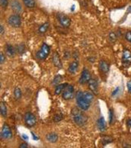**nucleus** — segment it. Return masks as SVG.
Masks as SVG:
<instances>
[{"instance_id":"nucleus-28","label":"nucleus","mask_w":131,"mask_h":148,"mask_svg":"<svg viewBox=\"0 0 131 148\" xmlns=\"http://www.w3.org/2000/svg\"><path fill=\"white\" fill-rule=\"evenodd\" d=\"M0 5L3 9H6L8 6V0H0Z\"/></svg>"},{"instance_id":"nucleus-2","label":"nucleus","mask_w":131,"mask_h":148,"mask_svg":"<svg viewBox=\"0 0 131 148\" xmlns=\"http://www.w3.org/2000/svg\"><path fill=\"white\" fill-rule=\"evenodd\" d=\"M75 102H76L77 107L83 111L88 110L90 107V104H91L84 98L82 90H78L75 93Z\"/></svg>"},{"instance_id":"nucleus-32","label":"nucleus","mask_w":131,"mask_h":148,"mask_svg":"<svg viewBox=\"0 0 131 148\" xmlns=\"http://www.w3.org/2000/svg\"><path fill=\"white\" fill-rule=\"evenodd\" d=\"M113 111L110 110V117H109V120H110V123H112V122H113Z\"/></svg>"},{"instance_id":"nucleus-1","label":"nucleus","mask_w":131,"mask_h":148,"mask_svg":"<svg viewBox=\"0 0 131 148\" xmlns=\"http://www.w3.org/2000/svg\"><path fill=\"white\" fill-rule=\"evenodd\" d=\"M84 111L80 110L79 108H74L71 110V115L73 121L75 123L76 125L82 127L85 125L88 121V116L84 113Z\"/></svg>"},{"instance_id":"nucleus-8","label":"nucleus","mask_w":131,"mask_h":148,"mask_svg":"<svg viewBox=\"0 0 131 148\" xmlns=\"http://www.w3.org/2000/svg\"><path fill=\"white\" fill-rule=\"evenodd\" d=\"M91 73L87 69H84L82 73L80 74V77L79 79V83L81 85H85L89 83V82L91 80Z\"/></svg>"},{"instance_id":"nucleus-37","label":"nucleus","mask_w":131,"mask_h":148,"mask_svg":"<svg viewBox=\"0 0 131 148\" xmlns=\"http://www.w3.org/2000/svg\"><path fill=\"white\" fill-rule=\"evenodd\" d=\"M126 123H127V125L129 126V127H131V119H129L127 122H126Z\"/></svg>"},{"instance_id":"nucleus-23","label":"nucleus","mask_w":131,"mask_h":148,"mask_svg":"<svg viewBox=\"0 0 131 148\" xmlns=\"http://www.w3.org/2000/svg\"><path fill=\"white\" fill-rule=\"evenodd\" d=\"M24 5L28 8H34L36 6V2L35 0H22Z\"/></svg>"},{"instance_id":"nucleus-12","label":"nucleus","mask_w":131,"mask_h":148,"mask_svg":"<svg viewBox=\"0 0 131 148\" xmlns=\"http://www.w3.org/2000/svg\"><path fill=\"white\" fill-rule=\"evenodd\" d=\"M89 89L90 91H92L94 95L98 94V83L97 80L94 78H91V80L89 82Z\"/></svg>"},{"instance_id":"nucleus-29","label":"nucleus","mask_w":131,"mask_h":148,"mask_svg":"<svg viewBox=\"0 0 131 148\" xmlns=\"http://www.w3.org/2000/svg\"><path fill=\"white\" fill-rule=\"evenodd\" d=\"M24 51H25V46L23 45H19V46H17V48H16V53H23Z\"/></svg>"},{"instance_id":"nucleus-33","label":"nucleus","mask_w":131,"mask_h":148,"mask_svg":"<svg viewBox=\"0 0 131 148\" xmlns=\"http://www.w3.org/2000/svg\"><path fill=\"white\" fill-rule=\"evenodd\" d=\"M127 89L129 90V92L131 93V80L127 82Z\"/></svg>"},{"instance_id":"nucleus-10","label":"nucleus","mask_w":131,"mask_h":148,"mask_svg":"<svg viewBox=\"0 0 131 148\" xmlns=\"http://www.w3.org/2000/svg\"><path fill=\"white\" fill-rule=\"evenodd\" d=\"M122 63L125 66L131 64V51L130 49H124L122 53Z\"/></svg>"},{"instance_id":"nucleus-21","label":"nucleus","mask_w":131,"mask_h":148,"mask_svg":"<svg viewBox=\"0 0 131 148\" xmlns=\"http://www.w3.org/2000/svg\"><path fill=\"white\" fill-rule=\"evenodd\" d=\"M83 95L89 103H92L94 99V94L92 91H83Z\"/></svg>"},{"instance_id":"nucleus-39","label":"nucleus","mask_w":131,"mask_h":148,"mask_svg":"<svg viewBox=\"0 0 131 148\" xmlns=\"http://www.w3.org/2000/svg\"><path fill=\"white\" fill-rule=\"evenodd\" d=\"M130 10H131V6H130Z\"/></svg>"},{"instance_id":"nucleus-35","label":"nucleus","mask_w":131,"mask_h":148,"mask_svg":"<svg viewBox=\"0 0 131 148\" xmlns=\"http://www.w3.org/2000/svg\"><path fill=\"white\" fill-rule=\"evenodd\" d=\"M0 33H1V36H3V34H4V28H3V26H0Z\"/></svg>"},{"instance_id":"nucleus-14","label":"nucleus","mask_w":131,"mask_h":148,"mask_svg":"<svg viewBox=\"0 0 131 148\" xmlns=\"http://www.w3.org/2000/svg\"><path fill=\"white\" fill-rule=\"evenodd\" d=\"M5 52L7 56L10 57V58H12V57H14V56L16 55V49L13 47L12 45H7L5 47Z\"/></svg>"},{"instance_id":"nucleus-31","label":"nucleus","mask_w":131,"mask_h":148,"mask_svg":"<svg viewBox=\"0 0 131 148\" xmlns=\"http://www.w3.org/2000/svg\"><path fill=\"white\" fill-rule=\"evenodd\" d=\"M5 60H6L5 54L2 52V53H0V64H3V63L5 62Z\"/></svg>"},{"instance_id":"nucleus-17","label":"nucleus","mask_w":131,"mask_h":148,"mask_svg":"<svg viewBox=\"0 0 131 148\" xmlns=\"http://www.w3.org/2000/svg\"><path fill=\"white\" fill-rule=\"evenodd\" d=\"M46 139H47V141L51 143H57L58 140V134L55 132H49L46 135Z\"/></svg>"},{"instance_id":"nucleus-19","label":"nucleus","mask_w":131,"mask_h":148,"mask_svg":"<svg viewBox=\"0 0 131 148\" xmlns=\"http://www.w3.org/2000/svg\"><path fill=\"white\" fill-rule=\"evenodd\" d=\"M67 83H62V84L60 83V84L57 85V86H55V90H54L55 95H61L63 92L64 89H65V87L67 86Z\"/></svg>"},{"instance_id":"nucleus-20","label":"nucleus","mask_w":131,"mask_h":148,"mask_svg":"<svg viewBox=\"0 0 131 148\" xmlns=\"http://www.w3.org/2000/svg\"><path fill=\"white\" fill-rule=\"evenodd\" d=\"M98 129L101 132H104L106 130L107 125H106V121H105L103 117H101L98 120Z\"/></svg>"},{"instance_id":"nucleus-6","label":"nucleus","mask_w":131,"mask_h":148,"mask_svg":"<svg viewBox=\"0 0 131 148\" xmlns=\"http://www.w3.org/2000/svg\"><path fill=\"white\" fill-rule=\"evenodd\" d=\"M24 122L27 127H32L36 125L37 119L34 114H32L31 112H27L24 115Z\"/></svg>"},{"instance_id":"nucleus-9","label":"nucleus","mask_w":131,"mask_h":148,"mask_svg":"<svg viewBox=\"0 0 131 148\" xmlns=\"http://www.w3.org/2000/svg\"><path fill=\"white\" fill-rule=\"evenodd\" d=\"M58 22L60 23V25L62 27L67 28L71 26V19L69 18L68 16L64 15V14H58Z\"/></svg>"},{"instance_id":"nucleus-36","label":"nucleus","mask_w":131,"mask_h":148,"mask_svg":"<svg viewBox=\"0 0 131 148\" xmlns=\"http://www.w3.org/2000/svg\"><path fill=\"white\" fill-rule=\"evenodd\" d=\"M117 91H119V88H116V89H115V90H114V91H113V93L111 94V95H112V96H114V95H116V94L118 93Z\"/></svg>"},{"instance_id":"nucleus-30","label":"nucleus","mask_w":131,"mask_h":148,"mask_svg":"<svg viewBox=\"0 0 131 148\" xmlns=\"http://www.w3.org/2000/svg\"><path fill=\"white\" fill-rule=\"evenodd\" d=\"M126 40L128 42L131 43V32H127L125 35Z\"/></svg>"},{"instance_id":"nucleus-18","label":"nucleus","mask_w":131,"mask_h":148,"mask_svg":"<svg viewBox=\"0 0 131 148\" xmlns=\"http://www.w3.org/2000/svg\"><path fill=\"white\" fill-rule=\"evenodd\" d=\"M0 114L3 118H6L7 116V114H8L7 104L3 101H1V103H0Z\"/></svg>"},{"instance_id":"nucleus-16","label":"nucleus","mask_w":131,"mask_h":148,"mask_svg":"<svg viewBox=\"0 0 131 148\" xmlns=\"http://www.w3.org/2000/svg\"><path fill=\"white\" fill-rule=\"evenodd\" d=\"M79 69V63L77 61H73L71 62L68 67V72L70 73L75 74Z\"/></svg>"},{"instance_id":"nucleus-4","label":"nucleus","mask_w":131,"mask_h":148,"mask_svg":"<svg viewBox=\"0 0 131 148\" xmlns=\"http://www.w3.org/2000/svg\"><path fill=\"white\" fill-rule=\"evenodd\" d=\"M74 95H75V88H74L73 85L67 84L62 93V99L65 101H70L73 98Z\"/></svg>"},{"instance_id":"nucleus-26","label":"nucleus","mask_w":131,"mask_h":148,"mask_svg":"<svg viewBox=\"0 0 131 148\" xmlns=\"http://www.w3.org/2000/svg\"><path fill=\"white\" fill-rule=\"evenodd\" d=\"M62 77L61 75H58V76H56L54 77V80L52 81V84L55 85V86L60 84V82H62Z\"/></svg>"},{"instance_id":"nucleus-13","label":"nucleus","mask_w":131,"mask_h":148,"mask_svg":"<svg viewBox=\"0 0 131 148\" xmlns=\"http://www.w3.org/2000/svg\"><path fill=\"white\" fill-rule=\"evenodd\" d=\"M99 69L100 71L103 73H107L110 70V65L109 64L105 61V60H101L99 62Z\"/></svg>"},{"instance_id":"nucleus-25","label":"nucleus","mask_w":131,"mask_h":148,"mask_svg":"<svg viewBox=\"0 0 131 148\" xmlns=\"http://www.w3.org/2000/svg\"><path fill=\"white\" fill-rule=\"evenodd\" d=\"M108 39H109V40L111 43L115 42L116 40H117V35H116V33H115L114 32H110L109 35H108Z\"/></svg>"},{"instance_id":"nucleus-15","label":"nucleus","mask_w":131,"mask_h":148,"mask_svg":"<svg viewBox=\"0 0 131 148\" xmlns=\"http://www.w3.org/2000/svg\"><path fill=\"white\" fill-rule=\"evenodd\" d=\"M52 64H54V66H55V67L59 68V69H61V68L62 67V61H61L60 57H59V55L58 54V53H53V55H52Z\"/></svg>"},{"instance_id":"nucleus-24","label":"nucleus","mask_w":131,"mask_h":148,"mask_svg":"<svg viewBox=\"0 0 131 148\" xmlns=\"http://www.w3.org/2000/svg\"><path fill=\"white\" fill-rule=\"evenodd\" d=\"M21 90L19 88V87H16L14 89V91H13V95H14V97L16 100H20L21 98Z\"/></svg>"},{"instance_id":"nucleus-34","label":"nucleus","mask_w":131,"mask_h":148,"mask_svg":"<svg viewBox=\"0 0 131 148\" xmlns=\"http://www.w3.org/2000/svg\"><path fill=\"white\" fill-rule=\"evenodd\" d=\"M19 147L21 148H26L28 147V144L27 143H21Z\"/></svg>"},{"instance_id":"nucleus-7","label":"nucleus","mask_w":131,"mask_h":148,"mask_svg":"<svg viewBox=\"0 0 131 148\" xmlns=\"http://www.w3.org/2000/svg\"><path fill=\"white\" fill-rule=\"evenodd\" d=\"M0 136L3 140H10L12 138V132L8 124L4 123L2 127Z\"/></svg>"},{"instance_id":"nucleus-38","label":"nucleus","mask_w":131,"mask_h":148,"mask_svg":"<svg viewBox=\"0 0 131 148\" xmlns=\"http://www.w3.org/2000/svg\"><path fill=\"white\" fill-rule=\"evenodd\" d=\"M22 138H24V139H25V140H28V137H27V136H26V135H22Z\"/></svg>"},{"instance_id":"nucleus-11","label":"nucleus","mask_w":131,"mask_h":148,"mask_svg":"<svg viewBox=\"0 0 131 148\" xmlns=\"http://www.w3.org/2000/svg\"><path fill=\"white\" fill-rule=\"evenodd\" d=\"M11 9L16 14L21 13L22 11V6L21 3L18 0H12L10 2Z\"/></svg>"},{"instance_id":"nucleus-5","label":"nucleus","mask_w":131,"mask_h":148,"mask_svg":"<svg viewBox=\"0 0 131 148\" xmlns=\"http://www.w3.org/2000/svg\"><path fill=\"white\" fill-rule=\"evenodd\" d=\"M7 23L8 25L14 28H18L21 27V18L19 14H12L7 18Z\"/></svg>"},{"instance_id":"nucleus-27","label":"nucleus","mask_w":131,"mask_h":148,"mask_svg":"<svg viewBox=\"0 0 131 148\" xmlns=\"http://www.w3.org/2000/svg\"><path fill=\"white\" fill-rule=\"evenodd\" d=\"M63 119V115L61 114V113H59V114H55L54 117H53V121L54 122H59L61 121V120H62Z\"/></svg>"},{"instance_id":"nucleus-22","label":"nucleus","mask_w":131,"mask_h":148,"mask_svg":"<svg viewBox=\"0 0 131 148\" xmlns=\"http://www.w3.org/2000/svg\"><path fill=\"white\" fill-rule=\"evenodd\" d=\"M48 28H49V23L48 21L47 22H44V23H43L42 25H40L39 27V28H38V32L39 34H44L48 30Z\"/></svg>"},{"instance_id":"nucleus-3","label":"nucleus","mask_w":131,"mask_h":148,"mask_svg":"<svg viewBox=\"0 0 131 148\" xmlns=\"http://www.w3.org/2000/svg\"><path fill=\"white\" fill-rule=\"evenodd\" d=\"M49 53H50V47L46 43H43L39 51H37L35 56H36L37 59H39V60H44L48 58Z\"/></svg>"}]
</instances>
